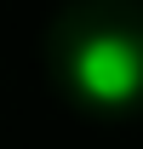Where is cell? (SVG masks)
<instances>
[{
  "instance_id": "1",
  "label": "cell",
  "mask_w": 143,
  "mask_h": 149,
  "mask_svg": "<svg viewBox=\"0 0 143 149\" xmlns=\"http://www.w3.org/2000/svg\"><path fill=\"white\" fill-rule=\"evenodd\" d=\"M69 74H74V92L80 97L103 103V109H120V103H132L143 92V52L132 40H120V35H92L74 52Z\"/></svg>"
}]
</instances>
